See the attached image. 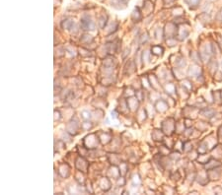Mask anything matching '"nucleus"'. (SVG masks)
<instances>
[{"label":"nucleus","mask_w":222,"mask_h":195,"mask_svg":"<svg viewBox=\"0 0 222 195\" xmlns=\"http://www.w3.org/2000/svg\"><path fill=\"white\" fill-rule=\"evenodd\" d=\"M81 26H82V28H83L84 30H94V28H95L93 22L91 21V20L89 19V18L86 19V17L82 18V20H81Z\"/></svg>","instance_id":"nucleus-1"},{"label":"nucleus","mask_w":222,"mask_h":195,"mask_svg":"<svg viewBox=\"0 0 222 195\" xmlns=\"http://www.w3.org/2000/svg\"><path fill=\"white\" fill-rule=\"evenodd\" d=\"M81 115H82V117L84 118V119H88V118H90V112H88V111H82V113H81Z\"/></svg>","instance_id":"nucleus-2"}]
</instances>
